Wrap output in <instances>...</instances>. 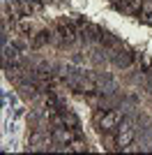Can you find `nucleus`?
Returning a JSON list of instances; mask_svg holds the SVG:
<instances>
[{"label": "nucleus", "mask_w": 152, "mask_h": 155, "mask_svg": "<svg viewBox=\"0 0 152 155\" xmlns=\"http://www.w3.org/2000/svg\"><path fill=\"white\" fill-rule=\"evenodd\" d=\"M120 123V114L118 111H99L97 114V125H99L101 132H108V130L118 127Z\"/></svg>", "instance_id": "1"}, {"label": "nucleus", "mask_w": 152, "mask_h": 155, "mask_svg": "<svg viewBox=\"0 0 152 155\" xmlns=\"http://www.w3.org/2000/svg\"><path fill=\"white\" fill-rule=\"evenodd\" d=\"M131 141H134V127L129 123L118 125V130H115V146L118 148H127Z\"/></svg>", "instance_id": "2"}, {"label": "nucleus", "mask_w": 152, "mask_h": 155, "mask_svg": "<svg viewBox=\"0 0 152 155\" xmlns=\"http://www.w3.org/2000/svg\"><path fill=\"white\" fill-rule=\"evenodd\" d=\"M113 63L118 65V67H129V65L134 63V53L129 51V49L118 46V49H115V56H113Z\"/></svg>", "instance_id": "3"}, {"label": "nucleus", "mask_w": 152, "mask_h": 155, "mask_svg": "<svg viewBox=\"0 0 152 155\" xmlns=\"http://www.w3.org/2000/svg\"><path fill=\"white\" fill-rule=\"evenodd\" d=\"M143 19V23H147V26H152V14H145V16H141Z\"/></svg>", "instance_id": "4"}]
</instances>
